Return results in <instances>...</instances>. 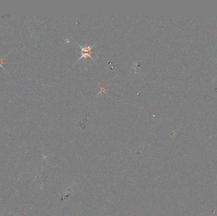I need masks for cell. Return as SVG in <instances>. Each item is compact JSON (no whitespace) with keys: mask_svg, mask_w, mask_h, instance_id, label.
<instances>
[{"mask_svg":"<svg viewBox=\"0 0 217 216\" xmlns=\"http://www.w3.org/2000/svg\"><path fill=\"white\" fill-rule=\"evenodd\" d=\"M76 43H77V42H76ZM95 44H96V43H94V44H93V45H91V46H87L86 44H85V45H84L83 46H82L79 45V44L78 43H77V44H78V46L81 48V53H90V54L93 53H95L94 51H91V49H92V48L94 46V45H95Z\"/></svg>","mask_w":217,"mask_h":216,"instance_id":"cell-1","label":"cell"},{"mask_svg":"<svg viewBox=\"0 0 217 216\" xmlns=\"http://www.w3.org/2000/svg\"><path fill=\"white\" fill-rule=\"evenodd\" d=\"M100 92H99V95L100 93H106V88L105 86H100Z\"/></svg>","mask_w":217,"mask_h":216,"instance_id":"cell-2","label":"cell"},{"mask_svg":"<svg viewBox=\"0 0 217 216\" xmlns=\"http://www.w3.org/2000/svg\"><path fill=\"white\" fill-rule=\"evenodd\" d=\"M5 57H6V56L3 57V58H0V67H3V68H4V69H5V67L3 66V59H4V58H5Z\"/></svg>","mask_w":217,"mask_h":216,"instance_id":"cell-3","label":"cell"}]
</instances>
